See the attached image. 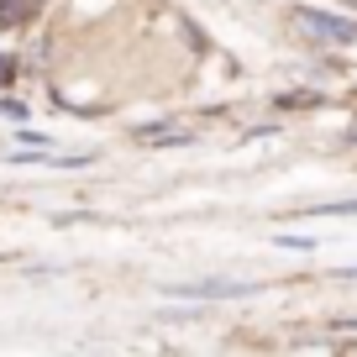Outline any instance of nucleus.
Here are the masks:
<instances>
[{"label": "nucleus", "mask_w": 357, "mask_h": 357, "mask_svg": "<svg viewBox=\"0 0 357 357\" xmlns=\"http://www.w3.org/2000/svg\"><path fill=\"white\" fill-rule=\"evenodd\" d=\"M305 215H357V200H342V205H310Z\"/></svg>", "instance_id": "nucleus-3"}, {"label": "nucleus", "mask_w": 357, "mask_h": 357, "mask_svg": "<svg viewBox=\"0 0 357 357\" xmlns=\"http://www.w3.org/2000/svg\"><path fill=\"white\" fill-rule=\"evenodd\" d=\"M294 105H315V95H279V111H294Z\"/></svg>", "instance_id": "nucleus-6"}, {"label": "nucleus", "mask_w": 357, "mask_h": 357, "mask_svg": "<svg viewBox=\"0 0 357 357\" xmlns=\"http://www.w3.org/2000/svg\"><path fill=\"white\" fill-rule=\"evenodd\" d=\"M16 68H22V58H16V53H0V89H11Z\"/></svg>", "instance_id": "nucleus-4"}, {"label": "nucleus", "mask_w": 357, "mask_h": 357, "mask_svg": "<svg viewBox=\"0 0 357 357\" xmlns=\"http://www.w3.org/2000/svg\"><path fill=\"white\" fill-rule=\"evenodd\" d=\"M279 247H289V252H310L315 236H279Z\"/></svg>", "instance_id": "nucleus-5"}, {"label": "nucleus", "mask_w": 357, "mask_h": 357, "mask_svg": "<svg viewBox=\"0 0 357 357\" xmlns=\"http://www.w3.org/2000/svg\"><path fill=\"white\" fill-rule=\"evenodd\" d=\"M168 294H184V300H231V294H252V284H174Z\"/></svg>", "instance_id": "nucleus-2"}, {"label": "nucleus", "mask_w": 357, "mask_h": 357, "mask_svg": "<svg viewBox=\"0 0 357 357\" xmlns=\"http://www.w3.org/2000/svg\"><path fill=\"white\" fill-rule=\"evenodd\" d=\"M300 26L331 37V43H357V22H352V16H331V11H310V6H305V11H300Z\"/></svg>", "instance_id": "nucleus-1"}]
</instances>
